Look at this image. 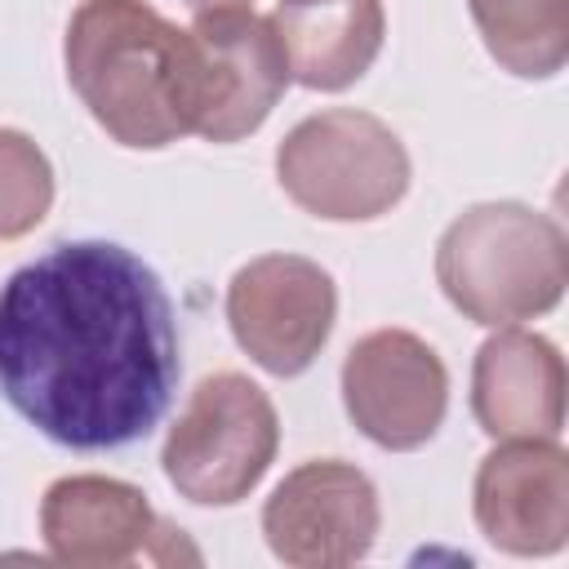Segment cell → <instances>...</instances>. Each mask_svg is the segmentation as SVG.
I'll return each mask as SVG.
<instances>
[{
	"instance_id": "3",
	"label": "cell",
	"mask_w": 569,
	"mask_h": 569,
	"mask_svg": "<svg viewBox=\"0 0 569 569\" xmlns=\"http://www.w3.org/2000/svg\"><path fill=\"white\" fill-rule=\"evenodd\" d=\"M436 280L467 320L489 329L520 325L565 298L569 244L560 222L529 204H471L436 244Z\"/></svg>"
},
{
	"instance_id": "8",
	"label": "cell",
	"mask_w": 569,
	"mask_h": 569,
	"mask_svg": "<svg viewBox=\"0 0 569 569\" xmlns=\"http://www.w3.org/2000/svg\"><path fill=\"white\" fill-rule=\"evenodd\" d=\"M333 316V276L302 253H262L227 284V325L240 351L276 378H293L320 356Z\"/></svg>"
},
{
	"instance_id": "4",
	"label": "cell",
	"mask_w": 569,
	"mask_h": 569,
	"mask_svg": "<svg viewBox=\"0 0 569 569\" xmlns=\"http://www.w3.org/2000/svg\"><path fill=\"white\" fill-rule=\"evenodd\" d=\"M284 196L325 222H369L409 191V151L369 111L333 107L298 120L276 147Z\"/></svg>"
},
{
	"instance_id": "15",
	"label": "cell",
	"mask_w": 569,
	"mask_h": 569,
	"mask_svg": "<svg viewBox=\"0 0 569 569\" xmlns=\"http://www.w3.org/2000/svg\"><path fill=\"white\" fill-rule=\"evenodd\" d=\"M53 204V164L22 133L0 129V240H18L44 222Z\"/></svg>"
},
{
	"instance_id": "12",
	"label": "cell",
	"mask_w": 569,
	"mask_h": 569,
	"mask_svg": "<svg viewBox=\"0 0 569 569\" xmlns=\"http://www.w3.org/2000/svg\"><path fill=\"white\" fill-rule=\"evenodd\" d=\"M471 413L493 440H556L565 427V356L556 342L502 325L476 351Z\"/></svg>"
},
{
	"instance_id": "13",
	"label": "cell",
	"mask_w": 569,
	"mask_h": 569,
	"mask_svg": "<svg viewBox=\"0 0 569 569\" xmlns=\"http://www.w3.org/2000/svg\"><path fill=\"white\" fill-rule=\"evenodd\" d=\"M271 27L284 44L289 80L338 93L356 84L387 36L382 0H293L276 4Z\"/></svg>"
},
{
	"instance_id": "7",
	"label": "cell",
	"mask_w": 569,
	"mask_h": 569,
	"mask_svg": "<svg viewBox=\"0 0 569 569\" xmlns=\"http://www.w3.org/2000/svg\"><path fill=\"white\" fill-rule=\"evenodd\" d=\"M40 533L58 565L76 569H120V565H196L200 551L160 520L147 493L111 476H62L44 489Z\"/></svg>"
},
{
	"instance_id": "14",
	"label": "cell",
	"mask_w": 569,
	"mask_h": 569,
	"mask_svg": "<svg viewBox=\"0 0 569 569\" xmlns=\"http://www.w3.org/2000/svg\"><path fill=\"white\" fill-rule=\"evenodd\" d=\"M489 58L520 76L547 80L569 58V0H467Z\"/></svg>"
},
{
	"instance_id": "2",
	"label": "cell",
	"mask_w": 569,
	"mask_h": 569,
	"mask_svg": "<svg viewBox=\"0 0 569 569\" xmlns=\"http://www.w3.org/2000/svg\"><path fill=\"white\" fill-rule=\"evenodd\" d=\"M67 80L89 116L133 151L191 133V44L147 0H80L67 22Z\"/></svg>"
},
{
	"instance_id": "9",
	"label": "cell",
	"mask_w": 569,
	"mask_h": 569,
	"mask_svg": "<svg viewBox=\"0 0 569 569\" xmlns=\"http://www.w3.org/2000/svg\"><path fill=\"white\" fill-rule=\"evenodd\" d=\"M342 405L378 449H422L449 409L445 360L409 329H373L342 360Z\"/></svg>"
},
{
	"instance_id": "17",
	"label": "cell",
	"mask_w": 569,
	"mask_h": 569,
	"mask_svg": "<svg viewBox=\"0 0 569 569\" xmlns=\"http://www.w3.org/2000/svg\"><path fill=\"white\" fill-rule=\"evenodd\" d=\"M280 4H293V0H280Z\"/></svg>"
},
{
	"instance_id": "11",
	"label": "cell",
	"mask_w": 569,
	"mask_h": 569,
	"mask_svg": "<svg viewBox=\"0 0 569 569\" xmlns=\"http://www.w3.org/2000/svg\"><path fill=\"white\" fill-rule=\"evenodd\" d=\"M480 533L507 556H551L569 538V458L556 440H507L471 489Z\"/></svg>"
},
{
	"instance_id": "5",
	"label": "cell",
	"mask_w": 569,
	"mask_h": 569,
	"mask_svg": "<svg viewBox=\"0 0 569 569\" xmlns=\"http://www.w3.org/2000/svg\"><path fill=\"white\" fill-rule=\"evenodd\" d=\"M280 449L276 405L244 373H209L196 382L164 440L169 485L200 507H231L258 489Z\"/></svg>"
},
{
	"instance_id": "16",
	"label": "cell",
	"mask_w": 569,
	"mask_h": 569,
	"mask_svg": "<svg viewBox=\"0 0 569 569\" xmlns=\"http://www.w3.org/2000/svg\"><path fill=\"white\" fill-rule=\"evenodd\" d=\"M196 13H209V9H236V4H249V0H187Z\"/></svg>"
},
{
	"instance_id": "6",
	"label": "cell",
	"mask_w": 569,
	"mask_h": 569,
	"mask_svg": "<svg viewBox=\"0 0 569 569\" xmlns=\"http://www.w3.org/2000/svg\"><path fill=\"white\" fill-rule=\"evenodd\" d=\"M191 44V133L204 142L249 138L289 84L284 44L271 18L249 4L196 13Z\"/></svg>"
},
{
	"instance_id": "1",
	"label": "cell",
	"mask_w": 569,
	"mask_h": 569,
	"mask_svg": "<svg viewBox=\"0 0 569 569\" xmlns=\"http://www.w3.org/2000/svg\"><path fill=\"white\" fill-rule=\"evenodd\" d=\"M182 356L160 276L111 240H67L0 284V396L44 440L102 453L164 418Z\"/></svg>"
},
{
	"instance_id": "10",
	"label": "cell",
	"mask_w": 569,
	"mask_h": 569,
	"mask_svg": "<svg viewBox=\"0 0 569 569\" xmlns=\"http://www.w3.org/2000/svg\"><path fill=\"white\" fill-rule=\"evenodd\" d=\"M378 520L373 480L342 458L293 467L262 507L267 547L293 569H338L365 560L378 538Z\"/></svg>"
}]
</instances>
